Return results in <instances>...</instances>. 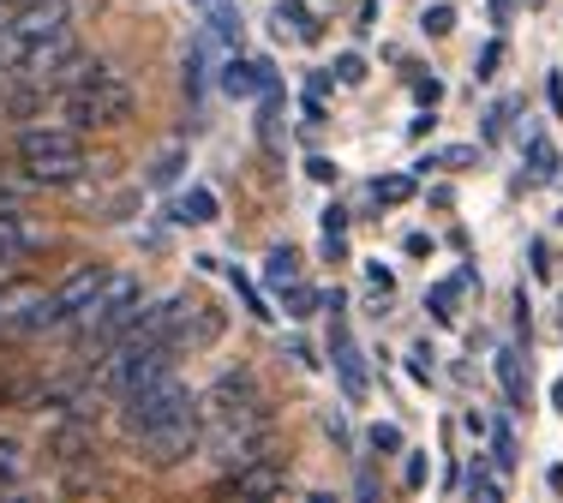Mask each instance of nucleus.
<instances>
[{
  "mask_svg": "<svg viewBox=\"0 0 563 503\" xmlns=\"http://www.w3.org/2000/svg\"><path fill=\"white\" fill-rule=\"evenodd\" d=\"M109 276H114V270H102V264H78V270L66 276L60 288H55V294H60V306H66V324H73V317L85 312L90 300L102 294V288H109Z\"/></svg>",
  "mask_w": 563,
  "mask_h": 503,
  "instance_id": "nucleus-6",
  "label": "nucleus"
},
{
  "mask_svg": "<svg viewBox=\"0 0 563 503\" xmlns=\"http://www.w3.org/2000/svg\"><path fill=\"white\" fill-rule=\"evenodd\" d=\"M168 216H174V222H186V228H205V222H217V192H210V187L180 192V198H174Z\"/></svg>",
  "mask_w": 563,
  "mask_h": 503,
  "instance_id": "nucleus-12",
  "label": "nucleus"
},
{
  "mask_svg": "<svg viewBox=\"0 0 563 503\" xmlns=\"http://www.w3.org/2000/svg\"><path fill=\"white\" fill-rule=\"evenodd\" d=\"M462 282H467V276H462ZM462 282H438L432 294H426V306H432L438 317H450V306H455V288H462Z\"/></svg>",
  "mask_w": 563,
  "mask_h": 503,
  "instance_id": "nucleus-23",
  "label": "nucleus"
},
{
  "mask_svg": "<svg viewBox=\"0 0 563 503\" xmlns=\"http://www.w3.org/2000/svg\"><path fill=\"white\" fill-rule=\"evenodd\" d=\"M31 246H36V234L19 222V204H0V258L12 264V258H24Z\"/></svg>",
  "mask_w": 563,
  "mask_h": 503,
  "instance_id": "nucleus-13",
  "label": "nucleus"
},
{
  "mask_svg": "<svg viewBox=\"0 0 563 503\" xmlns=\"http://www.w3.org/2000/svg\"><path fill=\"white\" fill-rule=\"evenodd\" d=\"M132 444H139V461H151V468H180V461L205 444V420H198V407H192V414L163 420V426H151V432H132Z\"/></svg>",
  "mask_w": 563,
  "mask_h": 503,
  "instance_id": "nucleus-4",
  "label": "nucleus"
},
{
  "mask_svg": "<svg viewBox=\"0 0 563 503\" xmlns=\"http://www.w3.org/2000/svg\"><path fill=\"white\" fill-rule=\"evenodd\" d=\"M420 31H426V36H450V31H455V12H450V7H426V12H420Z\"/></svg>",
  "mask_w": 563,
  "mask_h": 503,
  "instance_id": "nucleus-20",
  "label": "nucleus"
},
{
  "mask_svg": "<svg viewBox=\"0 0 563 503\" xmlns=\"http://www.w3.org/2000/svg\"><path fill=\"white\" fill-rule=\"evenodd\" d=\"M366 276H372V282H378V288H384V294H390V288H396V276L384 270V264H366Z\"/></svg>",
  "mask_w": 563,
  "mask_h": 503,
  "instance_id": "nucleus-34",
  "label": "nucleus"
},
{
  "mask_svg": "<svg viewBox=\"0 0 563 503\" xmlns=\"http://www.w3.org/2000/svg\"><path fill=\"white\" fill-rule=\"evenodd\" d=\"M66 19H73V7H66V0H24L7 24L19 36H55V31H66Z\"/></svg>",
  "mask_w": 563,
  "mask_h": 503,
  "instance_id": "nucleus-8",
  "label": "nucleus"
},
{
  "mask_svg": "<svg viewBox=\"0 0 563 503\" xmlns=\"http://www.w3.org/2000/svg\"><path fill=\"white\" fill-rule=\"evenodd\" d=\"M60 109H66V121H73L78 132H97V126H120L132 114V85L120 72H109L102 66L97 78H85V85H73L60 97Z\"/></svg>",
  "mask_w": 563,
  "mask_h": 503,
  "instance_id": "nucleus-2",
  "label": "nucleus"
},
{
  "mask_svg": "<svg viewBox=\"0 0 563 503\" xmlns=\"http://www.w3.org/2000/svg\"><path fill=\"white\" fill-rule=\"evenodd\" d=\"M401 485H408V492H420V485H426V456H420V449H408V461H401Z\"/></svg>",
  "mask_w": 563,
  "mask_h": 503,
  "instance_id": "nucleus-24",
  "label": "nucleus"
},
{
  "mask_svg": "<svg viewBox=\"0 0 563 503\" xmlns=\"http://www.w3.org/2000/svg\"><path fill=\"white\" fill-rule=\"evenodd\" d=\"M408 192H413L408 175H390V180H378V187H372V198H378V204H401Z\"/></svg>",
  "mask_w": 563,
  "mask_h": 503,
  "instance_id": "nucleus-21",
  "label": "nucleus"
},
{
  "mask_svg": "<svg viewBox=\"0 0 563 503\" xmlns=\"http://www.w3.org/2000/svg\"><path fill=\"white\" fill-rule=\"evenodd\" d=\"M306 175H312V180H324V187H330V180H336V175H342V168H336V163H330V156H312V163H306Z\"/></svg>",
  "mask_w": 563,
  "mask_h": 503,
  "instance_id": "nucleus-29",
  "label": "nucleus"
},
{
  "mask_svg": "<svg viewBox=\"0 0 563 503\" xmlns=\"http://www.w3.org/2000/svg\"><path fill=\"white\" fill-rule=\"evenodd\" d=\"M408 372H413V378H432V360H426V348H413V360H408Z\"/></svg>",
  "mask_w": 563,
  "mask_h": 503,
  "instance_id": "nucleus-35",
  "label": "nucleus"
},
{
  "mask_svg": "<svg viewBox=\"0 0 563 503\" xmlns=\"http://www.w3.org/2000/svg\"><path fill=\"white\" fill-rule=\"evenodd\" d=\"M474 156H479V150H467V144H450V150H438V156H426V163H420V168H467V163H474Z\"/></svg>",
  "mask_w": 563,
  "mask_h": 503,
  "instance_id": "nucleus-19",
  "label": "nucleus"
},
{
  "mask_svg": "<svg viewBox=\"0 0 563 503\" xmlns=\"http://www.w3.org/2000/svg\"><path fill=\"white\" fill-rule=\"evenodd\" d=\"M498 60H504V43H486V48H479V60H474V72L492 78V72H498Z\"/></svg>",
  "mask_w": 563,
  "mask_h": 503,
  "instance_id": "nucleus-27",
  "label": "nucleus"
},
{
  "mask_svg": "<svg viewBox=\"0 0 563 503\" xmlns=\"http://www.w3.org/2000/svg\"><path fill=\"white\" fill-rule=\"evenodd\" d=\"M222 90L234 102H246V97H271V90H282V85H276V66L264 55H228L222 60Z\"/></svg>",
  "mask_w": 563,
  "mask_h": 503,
  "instance_id": "nucleus-5",
  "label": "nucleus"
},
{
  "mask_svg": "<svg viewBox=\"0 0 563 503\" xmlns=\"http://www.w3.org/2000/svg\"><path fill=\"white\" fill-rule=\"evenodd\" d=\"M366 444L378 449V456H384V449H390V456H408V449H401V432L390 426V420H378V426L366 432Z\"/></svg>",
  "mask_w": 563,
  "mask_h": 503,
  "instance_id": "nucleus-18",
  "label": "nucleus"
},
{
  "mask_svg": "<svg viewBox=\"0 0 563 503\" xmlns=\"http://www.w3.org/2000/svg\"><path fill=\"white\" fill-rule=\"evenodd\" d=\"M264 282H271L276 294H288V288H300V258H294V246H276L271 258H264Z\"/></svg>",
  "mask_w": 563,
  "mask_h": 503,
  "instance_id": "nucleus-14",
  "label": "nucleus"
},
{
  "mask_svg": "<svg viewBox=\"0 0 563 503\" xmlns=\"http://www.w3.org/2000/svg\"><path fill=\"white\" fill-rule=\"evenodd\" d=\"M222 492H240V498H276V492H288V473H282L271 456H264V461H252V468H234V473H228Z\"/></svg>",
  "mask_w": 563,
  "mask_h": 503,
  "instance_id": "nucleus-7",
  "label": "nucleus"
},
{
  "mask_svg": "<svg viewBox=\"0 0 563 503\" xmlns=\"http://www.w3.org/2000/svg\"><path fill=\"white\" fill-rule=\"evenodd\" d=\"M276 36L318 43V36H324V19H312V12H306V0H276Z\"/></svg>",
  "mask_w": 563,
  "mask_h": 503,
  "instance_id": "nucleus-10",
  "label": "nucleus"
},
{
  "mask_svg": "<svg viewBox=\"0 0 563 503\" xmlns=\"http://www.w3.org/2000/svg\"><path fill=\"white\" fill-rule=\"evenodd\" d=\"M19 7H24V0H0V24H7L12 12H19Z\"/></svg>",
  "mask_w": 563,
  "mask_h": 503,
  "instance_id": "nucleus-36",
  "label": "nucleus"
},
{
  "mask_svg": "<svg viewBox=\"0 0 563 503\" xmlns=\"http://www.w3.org/2000/svg\"><path fill=\"white\" fill-rule=\"evenodd\" d=\"M330 354H336V372H342V390H347V402H360L366 395V366H360V348L336 329V342H330Z\"/></svg>",
  "mask_w": 563,
  "mask_h": 503,
  "instance_id": "nucleus-11",
  "label": "nucleus"
},
{
  "mask_svg": "<svg viewBox=\"0 0 563 503\" xmlns=\"http://www.w3.org/2000/svg\"><path fill=\"white\" fill-rule=\"evenodd\" d=\"M19 163L31 187H78L85 180V144H78V126H31L19 132Z\"/></svg>",
  "mask_w": 563,
  "mask_h": 503,
  "instance_id": "nucleus-1",
  "label": "nucleus"
},
{
  "mask_svg": "<svg viewBox=\"0 0 563 503\" xmlns=\"http://www.w3.org/2000/svg\"><path fill=\"white\" fill-rule=\"evenodd\" d=\"M0 276H7V270H0Z\"/></svg>",
  "mask_w": 563,
  "mask_h": 503,
  "instance_id": "nucleus-39",
  "label": "nucleus"
},
{
  "mask_svg": "<svg viewBox=\"0 0 563 503\" xmlns=\"http://www.w3.org/2000/svg\"><path fill=\"white\" fill-rule=\"evenodd\" d=\"M342 228H347V210L330 204V210H324V234H330V241H342Z\"/></svg>",
  "mask_w": 563,
  "mask_h": 503,
  "instance_id": "nucleus-30",
  "label": "nucleus"
},
{
  "mask_svg": "<svg viewBox=\"0 0 563 503\" xmlns=\"http://www.w3.org/2000/svg\"><path fill=\"white\" fill-rule=\"evenodd\" d=\"M492 449H498V468H509V461H516V438H509L504 426H498V438H492Z\"/></svg>",
  "mask_w": 563,
  "mask_h": 503,
  "instance_id": "nucleus-31",
  "label": "nucleus"
},
{
  "mask_svg": "<svg viewBox=\"0 0 563 503\" xmlns=\"http://www.w3.org/2000/svg\"><path fill=\"white\" fill-rule=\"evenodd\" d=\"M198 7H210V0H198Z\"/></svg>",
  "mask_w": 563,
  "mask_h": 503,
  "instance_id": "nucleus-38",
  "label": "nucleus"
},
{
  "mask_svg": "<svg viewBox=\"0 0 563 503\" xmlns=\"http://www.w3.org/2000/svg\"><path fill=\"white\" fill-rule=\"evenodd\" d=\"M180 163H186L180 150H163L151 168H144V187H174V175H180Z\"/></svg>",
  "mask_w": 563,
  "mask_h": 503,
  "instance_id": "nucleus-16",
  "label": "nucleus"
},
{
  "mask_svg": "<svg viewBox=\"0 0 563 503\" xmlns=\"http://www.w3.org/2000/svg\"><path fill=\"white\" fill-rule=\"evenodd\" d=\"M19 468H24L19 444H12V438H0V480H19Z\"/></svg>",
  "mask_w": 563,
  "mask_h": 503,
  "instance_id": "nucleus-25",
  "label": "nucleus"
},
{
  "mask_svg": "<svg viewBox=\"0 0 563 503\" xmlns=\"http://www.w3.org/2000/svg\"><path fill=\"white\" fill-rule=\"evenodd\" d=\"M545 97H552V109L563 114V72H552V78H545Z\"/></svg>",
  "mask_w": 563,
  "mask_h": 503,
  "instance_id": "nucleus-33",
  "label": "nucleus"
},
{
  "mask_svg": "<svg viewBox=\"0 0 563 503\" xmlns=\"http://www.w3.org/2000/svg\"><path fill=\"white\" fill-rule=\"evenodd\" d=\"M324 432H330L336 444H347V420H342V414H324Z\"/></svg>",
  "mask_w": 563,
  "mask_h": 503,
  "instance_id": "nucleus-32",
  "label": "nucleus"
},
{
  "mask_svg": "<svg viewBox=\"0 0 563 503\" xmlns=\"http://www.w3.org/2000/svg\"><path fill=\"white\" fill-rule=\"evenodd\" d=\"M498 378H504V390H509V402H528V372H521V354L516 348H504L498 354Z\"/></svg>",
  "mask_w": 563,
  "mask_h": 503,
  "instance_id": "nucleus-15",
  "label": "nucleus"
},
{
  "mask_svg": "<svg viewBox=\"0 0 563 503\" xmlns=\"http://www.w3.org/2000/svg\"><path fill=\"white\" fill-rule=\"evenodd\" d=\"M413 97H420L426 109H438V102H444V85H438V78H420V85H413Z\"/></svg>",
  "mask_w": 563,
  "mask_h": 503,
  "instance_id": "nucleus-28",
  "label": "nucleus"
},
{
  "mask_svg": "<svg viewBox=\"0 0 563 503\" xmlns=\"http://www.w3.org/2000/svg\"><path fill=\"white\" fill-rule=\"evenodd\" d=\"M330 72H336L342 85H360V78H366V60H360V55H336V66H330Z\"/></svg>",
  "mask_w": 563,
  "mask_h": 503,
  "instance_id": "nucleus-26",
  "label": "nucleus"
},
{
  "mask_svg": "<svg viewBox=\"0 0 563 503\" xmlns=\"http://www.w3.org/2000/svg\"><path fill=\"white\" fill-rule=\"evenodd\" d=\"M552 407H558V414H563V378L552 383Z\"/></svg>",
  "mask_w": 563,
  "mask_h": 503,
  "instance_id": "nucleus-37",
  "label": "nucleus"
},
{
  "mask_svg": "<svg viewBox=\"0 0 563 503\" xmlns=\"http://www.w3.org/2000/svg\"><path fill=\"white\" fill-rule=\"evenodd\" d=\"M282 300H288V317H312L318 306H324V294H318V288H288V294H282Z\"/></svg>",
  "mask_w": 563,
  "mask_h": 503,
  "instance_id": "nucleus-17",
  "label": "nucleus"
},
{
  "mask_svg": "<svg viewBox=\"0 0 563 503\" xmlns=\"http://www.w3.org/2000/svg\"><path fill=\"white\" fill-rule=\"evenodd\" d=\"M217 336H222V312H217V306H180L174 348H210Z\"/></svg>",
  "mask_w": 563,
  "mask_h": 503,
  "instance_id": "nucleus-9",
  "label": "nucleus"
},
{
  "mask_svg": "<svg viewBox=\"0 0 563 503\" xmlns=\"http://www.w3.org/2000/svg\"><path fill=\"white\" fill-rule=\"evenodd\" d=\"M467 492H474V503H498V498H504V485L492 480V473H479V468H474V473H467Z\"/></svg>",
  "mask_w": 563,
  "mask_h": 503,
  "instance_id": "nucleus-22",
  "label": "nucleus"
},
{
  "mask_svg": "<svg viewBox=\"0 0 563 503\" xmlns=\"http://www.w3.org/2000/svg\"><path fill=\"white\" fill-rule=\"evenodd\" d=\"M192 407H198V395L174 378V366L163 378H151V383H139V390L120 395V420H126V432H151V426H163V420L192 414Z\"/></svg>",
  "mask_w": 563,
  "mask_h": 503,
  "instance_id": "nucleus-3",
  "label": "nucleus"
}]
</instances>
